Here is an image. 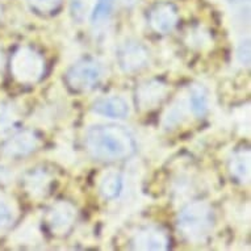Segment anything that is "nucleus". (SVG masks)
<instances>
[{
	"label": "nucleus",
	"instance_id": "1",
	"mask_svg": "<svg viewBox=\"0 0 251 251\" xmlns=\"http://www.w3.org/2000/svg\"><path fill=\"white\" fill-rule=\"evenodd\" d=\"M87 148L96 159L105 162L121 161L136 150V141L128 129L121 125L100 124L88 129Z\"/></svg>",
	"mask_w": 251,
	"mask_h": 251
},
{
	"label": "nucleus",
	"instance_id": "2",
	"mask_svg": "<svg viewBox=\"0 0 251 251\" xmlns=\"http://www.w3.org/2000/svg\"><path fill=\"white\" fill-rule=\"evenodd\" d=\"M213 212L206 202L195 201L181 210L177 217V229L187 241L204 242L213 229Z\"/></svg>",
	"mask_w": 251,
	"mask_h": 251
},
{
	"label": "nucleus",
	"instance_id": "3",
	"mask_svg": "<svg viewBox=\"0 0 251 251\" xmlns=\"http://www.w3.org/2000/svg\"><path fill=\"white\" fill-rule=\"evenodd\" d=\"M13 78L21 83H34L41 79L45 71V62L41 54L32 48L24 46L16 50L11 61Z\"/></svg>",
	"mask_w": 251,
	"mask_h": 251
},
{
	"label": "nucleus",
	"instance_id": "4",
	"mask_svg": "<svg viewBox=\"0 0 251 251\" xmlns=\"http://www.w3.org/2000/svg\"><path fill=\"white\" fill-rule=\"evenodd\" d=\"M101 67L94 61H82L69 70L67 84L74 91H88L101 78Z\"/></svg>",
	"mask_w": 251,
	"mask_h": 251
},
{
	"label": "nucleus",
	"instance_id": "5",
	"mask_svg": "<svg viewBox=\"0 0 251 251\" xmlns=\"http://www.w3.org/2000/svg\"><path fill=\"white\" fill-rule=\"evenodd\" d=\"M119 65L125 73H134L146 66L149 61V51L142 44L129 41L119 50Z\"/></svg>",
	"mask_w": 251,
	"mask_h": 251
},
{
	"label": "nucleus",
	"instance_id": "6",
	"mask_svg": "<svg viewBox=\"0 0 251 251\" xmlns=\"http://www.w3.org/2000/svg\"><path fill=\"white\" fill-rule=\"evenodd\" d=\"M76 210L71 204L59 201L50 208L48 213V225L54 234H66L75 221Z\"/></svg>",
	"mask_w": 251,
	"mask_h": 251
},
{
	"label": "nucleus",
	"instance_id": "7",
	"mask_svg": "<svg viewBox=\"0 0 251 251\" xmlns=\"http://www.w3.org/2000/svg\"><path fill=\"white\" fill-rule=\"evenodd\" d=\"M134 250L163 251L169 249V237L156 227H148L134 235L132 241Z\"/></svg>",
	"mask_w": 251,
	"mask_h": 251
},
{
	"label": "nucleus",
	"instance_id": "8",
	"mask_svg": "<svg viewBox=\"0 0 251 251\" xmlns=\"http://www.w3.org/2000/svg\"><path fill=\"white\" fill-rule=\"evenodd\" d=\"M167 94V87L159 80H150L141 84L137 90V104L141 109L149 111L155 108Z\"/></svg>",
	"mask_w": 251,
	"mask_h": 251
},
{
	"label": "nucleus",
	"instance_id": "9",
	"mask_svg": "<svg viewBox=\"0 0 251 251\" xmlns=\"http://www.w3.org/2000/svg\"><path fill=\"white\" fill-rule=\"evenodd\" d=\"M38 140L36 134L24 130L11 137L3 146V154L7 156H24L36 150Z\"/></svg>",
	"mask_w": 251,
	"mask_h": 251
},
{
	"label": "nucleus",
	"instance_id": "10",
	"mask_svg": "<svg viewBox=\"0 0 251 251\" xmlns=\"http://www.w3.org/2000/svg\"><path fill=\"white\" fill-rule=\"evenodd\" d=\"M177 23V12L170 3L158 4L150 13V25L158 33H169Z\"/></svg>",
	"mask_w": 251,
	"mask_h": 251
},
{
	"label": "nucleus",
	"instance_id": "11",
	"mask_svg": "<svg viewBox=\"0 0 251 251\" xmlns=\"http://www.w3.org/2000/svg\"><path fill=\"white\" fill-rule=\"evenodd\" d=\"M92 111L96 115L108 119H125L129 115V104L121 96H109L99 99L92 105Z\"/></svg>",
	"mask_w": 251,
	"mask_h": 251
},
{
	"label": "nucleus",
	"instance_id": "12",
	"mask_svg": "<svg viewBox=\"0 0 251 251\" xmlns=\"http://www.w3.org/2000/svg\"><path fill=\"white\" fill-rule=\"evenodd\" d=\"M231 175L242 184H249L251 179V154L250 150H241L235 152L230 161Z\"/></svg>",
	"mask_w": 251,
	"mask_h": 251
},
{
	"label": "nucleus",
	"instance_id": "13",
	"mask_svg": "<svg viewBox=\"0 0 251 251\" xmlns=\"http://www.w3.org/2000/svg\"><path fill=\"white\" fill-rule=\"evenodd\" d=\"M188 107H190L191 112L198 117L205 115L209 109V95H208L205 87L201 84H195L191 87Z\"/></svg>",
	"mask_w": 251,
	"mask_h": 251
},
{
	"label": "nucleus",
	"instance_id": "14",
	"mask_svg": "<svg viewBox=\"0 0 251 251\" xmlns=\"http://www.w3.org/2000/svg\"><path fill=\"white\" fill-rule=\"evenodd\" d=\"M50 184L49 175L42 171V170H36L29 174L25 177V188L33 198H41L48 192Z\"/></svg>",
	"mask_w": 251,
	"mask_h": 251
},
{
	"label": "nucleus",
	"instance_id": "15",
	"mask_svg": "<svg viewBox=\"0 0 251 251\" xmlns=\"http://www.w3.org/2000/svg\"><path fill=\"white\" fill-rule=\"evenodd\" d=\"M124 190V180L121 174L119 173H108L104 175L100 183V192L104 199L113 200L121 195Z\"/></svg>",
	"mask_w": 251,
	"mask_h": 251
},
{
	"label": "nucleus",
	"instance_id": "16",
	"mask_svg": "<svg viewBox=\"0 0 251 251\" xmlns=\"http://www.w3.org/2000/svg\"><path fill=\"white\" fill-rule=\"evenodd\" d=\"M113 5H115V0H94V5L90 13L92 24H100L108 20L111 16Z\"/></svg>",
	"mask_w": 251,
	"mask_h": 251
},
{
	"label": "nucleus",
	"instance_id": "17",
	"mask_svg": "<svg viewBox=\"0 0 251 251\" xmlns=\"http://www.w3.org/2000/svg\"><path fill=\"white\" fill-rule=\"evenodd\" d=\"M17 121V115L12 105L0 103V136L11 130Z\"/></svg>",
	"mask_w": 251,
	"mask_h": 251
},
{
	"label": "nucleus",
	"instance_id": "18",
	"mask_svg": "<svg viewBox=\"0 0 251 251\" xmlns=\"http://www.w3.org/2000/svg\"><path fill=\"white\" fill-rule=\"evenodd\" d=\"M16 220V212L11 204L5 201H0V230H5L12 226Z\"/></svg>",
	"mask_w": 251,
	"mask_h": 251
},
{
	"label": "nucleus",
	"instance_id": "19",
	"mask_svg": "<svg viewBox=\"0 0 251 251\" xmlns=\"http://www.w3.org/2000/svg\"><path fill=\"white\" fill-rule=\"evenodd\" d=\"M183 116H184V101H181L180 104H174L173 107L166 112L163 124H165V126H167V128L174 126V125L180 123Z\"/></svg>",
	"mask_w": 251,
	"mask_h": 251
},
{
	"label": "nucleus",
	"instance_id": "20",
	"mask_svg": "<svg viewBox=\"0 0 251 251\" xmlns=\"http://www.w3.org/2000/svg\"><path fill=\"white\" fill-rule=\"evenodd\" d=\"M94 5V0H73V13L79 20H83L90 15Z\"/></svg>",
	"mask_w": 251,
	"mask_h": 251
},
{
	"label": "nucleus",
	"instance_id": "21",
	"mask_svg": "<svg viewBox=\"0 0 251 251\" xmlns=\"http://www.w3.org/2000/svg\"><path fill=\"white\" fill-rule=\"evenodd\" d=\"M251 45L250 40L247 38L245 41H242L239 44L238 49H237V59L242 65V66L249 67L251 62Z\"/></svg>",
	"mask_w": 251,
	"mask_h": 251
},
{
	"label": "nucleus",
	"instance_id": "22",
	"mask_svg": "<svg viewBox=\"0 0 251 251\" xmlns=\"http://www.w3.org/2000/svg\"><path fill=\"white\" fill-rule=\"evenodd\" d=\"M29 3L40 12L49 13L58 8V5L61 4V0H29Z\"/></svg>",
	"mask_w": 251,
	"mask_h": 251
},
{
	"label": "nucleus",
	"instance_id": "23",
	"mask_svg": "<svg viewBox=\"0 0 251 251\" xmlns=\"http://www.w3.org/2000/svg\"><path fill=\"white\" fill-rule=\"evenodd\" d=\"M9 177H11V174L8 173V170L3 166H0V183H7Z\"/></svg>",
	"mask_w": 251,
	"mask_h": 251
},
{
	"label": "nucleus",
	"instance_id": "24",
	"mask_svg": "<svg viewBox=\"0 0 251 251\" xmlns=\"http://www.w3.org/2000/svg\"><path fill=\"white\" fill-rule=\"evenodd\" d=\"M229 1L233 5H241V7H243V4H250V0H229Z\"/></svg>",
	"mask_w": 251,
	"mask_h": 251
},
{
	"label": "nucleus",
	"instance_id": "25",
	"mask_svg": "<svg viewBox=\"0 0 251 251\" xmlns=\"http://www.w3.org/2000/svg\"><path fill=\"white\" fill-rule=\"evenodd\" d=\"M123 3L125 5H133V4H136L137 0H123Z\"/></svg>",
	"mask_w": 251,
	"mask_h": 251
},
{
	"label": "nucleus",
	"instance_id": "26",
	"mask_svg": "<svg viewBox=\"0 0 251 251\" xmlns=\"http://www.w3.org/2000/svg\"><path fill=\"white\" fill-rule=\"evenodd\" d=\"M1 62H3V59H1V54H0V67H1Z\"/></svg>",
	"mask_w": 251,
	"mask_h": 251
},
{
	"label": "nucleus",
	"instance_id": "27",
	"mask_svg": "<svg viewBox=\"0 0 251 251\" xmlns=\"http://www.w3.org/2000/svg\"><path fill=\"white\" fill-rule=\"evenodd\" d=\"M0 17H1V8H0Z\"/></svg>",
	"mask_w": 251,
	"mask_h": 251
}]
</instances>
